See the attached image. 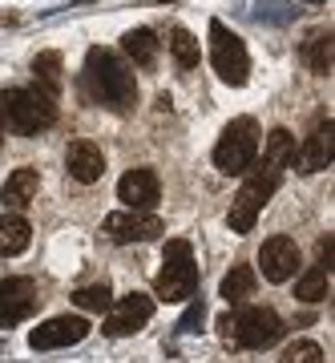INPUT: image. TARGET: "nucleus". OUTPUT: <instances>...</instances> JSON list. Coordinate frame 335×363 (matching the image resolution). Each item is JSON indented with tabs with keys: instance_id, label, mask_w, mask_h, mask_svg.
<instances>
[{
	"instance_id": "nucleus-10",
	"label": "nucleus",
	"mask_w": 335,
	"mask_h": 363,
	"mask_svg": "<svg viewBox=\"0 0 335 363\" xmlns=\"http://www.w3.org/2000/svg\"><path fill=\"white\" fill-rule=\"evenodd\" d=\"M101 230L114 242H150L158 234H166V222L158 218L154 210H117L101 222Z\"/></svg>"
},
{
	"instance_id": "nucleus-15",
	"label": "nucleus",
	"mask_w": 335,
	"mask_h": 363,
	"mask_svg": "<svg viewBox=\"0 0 335 363\" xmlns=\"http://www.w3.org/2000/svg\"><path fill=\"white\" fill-rule=\"evenodd\" d=\"M65 169H69V178H73V182H81V186H93V182L105 174L101 145L89 142V138L69 142V150H65Z\"/></svg>"
},
{
	"instance_id": "nucleus-27",
	"label": "nucleus",
	"mask_w": 335,
	"mask_h": 363,
	"mask_svg": "<svg viewBox=\"0 0 335 363\" xmlns=\"http://www.w3.org/2000/svg\"><path fill=\"white\" fill-rule=\"evenodd\" d=\"M190 307H186V315L178 319V331L182 335H194V327H202V319H207V303L202 298H186Z\"/></svg>"
},
{
	"instance_id": "nucleus-23",
	"label": "nucleus",
	"mask_w": 335,
	"mask_h": 363,
	"mask_svg": "<svg viewBox=\"0 0 335 363\" xmlns=\"http://www.w3.org/2000/svg\"><path fill=\"white\" fill-rule=\"evenodd\" d=\"M170 52H174V61H178L182 69H194L198 65V40L186 33V28H170Z\"/></svg>"
},
{
	"instance_id": "nucleus-22",
	"label": "nucleus",
	"mask_w": 335,
	"mask_h": 363,
	"mask_svg": "<svg viewBox=\"0 0 335 363\" xmlns=\"http://www.w3.org/2000/svg\"><path fill=\"white\" fill-rule=\"evenodd\" d=\"M327 283H331V271L307 267L295 283V298H303V303H323V298H327Z\"/></svg>"
},
{
	"instance_id": "nucleus-12",
	"label": "nucleus",
	"mask_w": 335,
	"mask_h": 363,
	"mask_svg": "<svg viewBox=\"0 0 335 363\" xmlns=\"http://www.w3.org/2000/svg\"><path fill=\"white\" fill-rule=\"evenodd\" d=\"M299 259H303V255H299L295 238H287V234H275V238H267V242L258 247V267H263V279H271V283L295 279Z\"/></svg>"
},
{
	"instance_id": "nucleus-25",
	"label": "nucleus",
	"mask_w": 335,
	"mask_h": 363,
	"mask_svg": "<svg viewBox=\"0 0 335 363\" xmlns=\"http://www.w3.org/2000/svg\"><path fill=\"white\" fill-rule=\"evenodd\" d=\"M291 157H295V138L287 130H271V138H267V162H275V166H291Z\"/></svg>"
},
{
	"instance_id": "nucleus-28",
	"label": "nucleus",
	"mask_w": 335,
	"mask_h": 363,
	"mask_svg": "<svg viewBox=\"0 0 335 363\" xmlns=\"http://www.w3.org/2000/svg\"><path fill=\"white\" fill-rule=\"evenodd\" d=\"M331 247H335V238H331V234H327V238H319V247H315L319 262H315V267H323V271H331Z\"/></svg>"
},
{
	"instance_id": "nucleus-1",
	"label": "nucleus",
	"mask_w": 335,
	"mask_h": 363,
	"mask_svg": "<svg viewBox=\"0 0 335 363\" xmlns=\"http://www.w3.org/2000/svg\"><path fill=\"white\" fill-rule=\"evenodd\" d=\"M85 93H89V101L105 105L109 113H129L138 105L133 65L121 61L114 49H89V57H85Z\"/></svg>"
},
{
	"instance_id": "nucleus-4",
	"label": "nucleus",
	"mask_w": 335,
	"mask_h": 363,
	"mask_svg": "<svg viewBox=\"0 0 335 363\" xmlns=\"http://www.w3.org/2000/svg\"><path fill=\"white\" fill-rule=\"evenodd\" d=\"M219 331L231 339L234 347L258 351V347H271L283 339V319L271 311V307H238V311H226L219 319Z\"/></svg>"
},
{
	"instance_id": "nucleus-24",
	"label": "nucleus",
	"mask_w": 335,
	"mask_h": 363,
	"mask_svg": "<svg viewBox=\"0 0 335 363\" xmlns=\"http://www.w3.org/2000/svg\"><path fill=\"white\" fill-rule=\"evenodd\" d=\"M73 303H77L81 311L105 315L109 307H114V295H109V286L105 283H97V286H81V291H73Z\"/></svg>"
},
{
	"instance_id": "nucleus-3",
	"label": "nucleus",
	"mask_w": 335,
	"mask_h": 363,
	"mask_svg": "<svg viewBox=\"0 0 335 363\" xmlns=\"http://www.w3.org/2000/svg\"><path fill=\"white\" fill-rule=\"evenodd\" d=\"M279 182H283V166H275V162H267V157H263V166H255L251 174H246V182L238 186V194H234V202H231V214H226V222H231L234 234H246L251 226H255V218L263 214V206H267L271 194L279 190Z\"/></svg>"
},
{
	"instance_id": "nucleus-17",
	"label": "nucleus",
	"mask_w": 335,
	"mask_h": 363,
	"mask_svg": "<svg viewBox=\"0 0 335 363\" xmlns=\"http://www.w3.org/2000/svg\"><path fill=\"white\" fill-rule=\"evenodd\" d=\"M303 65H307L315 77H331V65H335V37H331V28H327V33H315V37L303 45Z\"/></svg>"
},
{
	"instance_id": "nucleus-2",
	"label": "nucleus",
	"mask_w": 335,
	"mask_h": 363,
	"mask_svg": "<svg viewBox=\"0 0 335 363\" xmlns=\"http://www.w3.org/2000/svg\"><path fill=\"white\" fill-rule=\"evenodd\" d=\"M53 121H57V97L40 93L37 85H33V89L0 93V125H9L13 133L33 138V133L49 130Z\"/></svg>"
},
{
	"instance_id": "nucleus-11",
	"label": "nucleus",
	"mask_w": 335,
	"mask_h": 363,
	"mask_svg": "<svg viewBox=\"0 0 335 363\" xmlns=\"http://www.w3.org/2000/svg\"><path fill=\"white\" fill-rule=\"evenodd\" d=\"M89 335V319L81 315H57V319H45V323L28 335L33 351H57V347H73Z\"/></svg>"
},
{
	"instance_id": "nucleus-8",
	"label": "nucleus",
	"mask_w": 335,
	"mask_h": 363,
	"mask_svg": "<svg viewBox=\"0 0 335 363\" xmlns=\"http://www.w3.org/2000/svg\"><path fill=\"white\" fill-rule=\"evenodd\" d=\"M150 319H154V298L142 295V291H129L126 298H117L114 307L105 311L101 335H109V339L133 335V331H142V327L150 323Z\"/></svg>"
},
{
	"instance_id": "nucleus-5",
	"label": "nucleus",
	"mask_w": 335,
	"mask_h": 363,
	"mask_svg": "<svg viewBox=\"0 0 335 363\" xmlns=\"http://www.w3.org/2000/svg\"><path fill=\"white\" fill-rule=\"evenodd\" d=\"M158 298L166 303H186L198 295V267H194V250L186 238H170L166 255H162V271H158Z\"/></svg>"
},
{
	"instance_id": "nucleus-7",
	"label": "nucleus",
	"mask_w": 335,
	"mask_h": 363,
	"mask_svg": "<svg viewBox=\"0 0 335 363\" xmlns=\"http://www.w3.org/2000/svg\"><path fill=\"white\" fill-rule=\"evenodd\" d=\"M210 65L226 85H246V73H251V57H246V45L238 33L222 25V21H210Z\"/></svg>"
},
{
	"instance_id": "nucleus-18",
	"label": "nucleus",
	"mask_w": 335,
	"mask_h": 363,
	"mask_svg": "<svg viewBox=\"0 0 335 363\" xmlns=\"http://www.w3.org/2000/svg\"><path fill=\"white\" fill-rule=\"evenodd\" d=\"M121 49H126V57L133 61V65L154 69L158 49H162V40H158L154 33H150V28H129L126 37H121Z\"/></svg>"
},
{
	"instance_id": "nucleus-16",
	"label": "nucleus",
	"mask_w": 335,
	"mask_h": 363,
	"mask_svg": "<svg viewBox=\"0 0 335 363\" xmlns=\"http://www.w3.org/2000/svg\"><path fill=\"white\" fill-rule=\"evenodd\" d=\"M37 190H40V174L33 166H21V169H13L9 178H4V190H0V202L9 210H25L33 198H37Z\"/></svg>"
},
{
	"instance_id": "nucleus-6",
	"label": "nucleus",
	"mask_w": 335,
	"mask_h": 363,
	"mask_svg": "<svg viewBox=\"0 0 335 363\" xmlns=\"http://www.w3.org/2000/svg\"><path fill=\"white\" fill-rule=\"evenodd\" d=\"M258 157V125L255 117H234L222 130L219 145H214V166L222 174H246Z\"/></svg>"
},
{
	"instance_id": "nucleus-20",
	"label": "nucleus",
	"mask_w": 335,
	"mask_h": 363,
	"mask_svg": "<svg viewBox=\"0 0 335 363\" xmlns=\"http://www.w3.org/2000/svg\"><path fill=\"white\" fill-rule=\"evenodd\" d=\"M255 286H258V274L255 267H231V274L222 279V298L231 303V307H238V303H246V298L255 295Z\"/></svg>"
},
{
	"instance_id": "nucleus-21",
	"label": "nucleus",
	"mask_w": 335,
	"mask_h": 363,
	"mask_svg": "<svg viewBox=\"0 0 335 363\" xmlns=\"http://www.w3.org/2000/svg\"><path fill=\"white\" fill-rule=\"evenodd\" d=\"M33 81H37L40 93L57 97V93H61V52H37V61H33Z\"/></svg>"
},
{
	"instance_id": "nucleus-9",
	"label": "nucleus",
	"mask_w": 335,
	"mask_h": 363,
	"mask_svg": "<svg viewBox=\"0 0 335 363\" xmlns=\"http://www.w3.org/2000/svg\"><path fill=\"white\" fill-rule=\"evenodd\" d=\"M37 307H40V291L33 279L16 274V279H4L0 283V327L25 323V319L37 315Z\"/></svg>"
},
{
	"instance_id": "nucleus-29",
	"label": "nucleus",
	"mask_w": 335,
	"mask_h": 363,
	"mask_svg": "<svg viewBox=\"0 0 335 363\" xmlns=\"http://www.w3.org/2000/svg\"><path fill=\"white\" fill-rule=\"evenodd\" d=\"M0 145H4V125H0Z\"/></svg>"
},
{
	"instance_id": "nucleus-26",
	"label": "nucleus",
	"mask_w": 335,
	"mask_h": 363,
	"mask_svg": "<svg viewBox=\"0 0 335 363\" xmlns=\"http://www.w3.org/2000/svg\"><path fill=\"white\" fill-rule=\"evenodd\" d=\"M279 363H323V347L319 343H311V339H295V343L283 351V359Z\"/></svg>"
},
{
	"instance_id": "nucleus-19",
	"label": "nucleus",
	"mask_w": 335,
	"mask_h": 363,
	"mask_svg": "<svg viewBox=\"0 0 335 363\" xmlns=\"http://www.w3.org/2000/svg\"><path fill=\"white\" fill-rule=\"evenodd\" d=\"M28 242H33V226H28L21 214H4V218H0V255H4V259L25 255Z\"/></svg>"
},
{
	"instance_id": "nucleus-14",
	"label": "nucleus",
	"mask_w": 335,
	"mask_h": 363,
	"mask_svg": "<svg viewBox=\"0 0 335 363\" xmlns=\"http://www.w3.org/2000/svg\"><path fill=\"white\" fill-rule=\"evenodd\" d=\"M158 194H162V182L150 166L129 169L126 178L117 182V202H126V210H154Z\"/></svg>"
},
{
	"instance_id": "nucleus-13",
	"label": "nucleus",
	"mask_w": 335,
	"mask_h": 363,
	"mask_svg": "<svg viewBox=\"0 0 335 363\" xmlns=\"http://www.w3.org/2000/svg\"><path fill=\"white\" fill-rule=\"evenodd\" d=\"M331 117L327 121H319L315 130H311V138L303 142V150H295V157H291V166L299 169V174H319V169L331 166L335 157V138H331Z\"/></svg>"
}]
</instances>
